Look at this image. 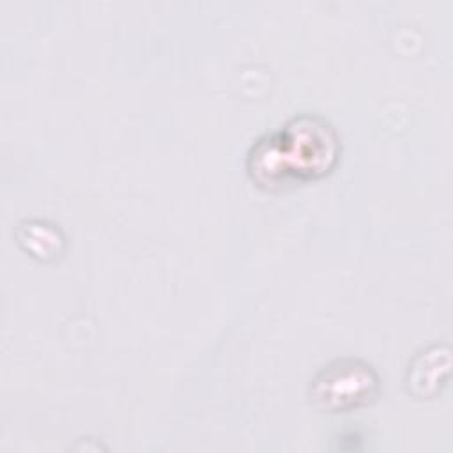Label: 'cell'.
Masks as SVG:
<instances>
[{
  "label": "cell",
  "mask_w": 453,
  "mask_h": 453,
  "mask_svg": "<svg viewBox=\"0 0 453 453\" xmlns=\"http://www.w3.org/2000/svg\"><path fill=\"white\" fill-rule=\"evenodd\" d=\"M340 143L329 122L303 113L274 133H267L250 150L248 172L264 188H281L326 175L336 163Z\"/></svg>",
  "instance_id": "obj_1"
},
{
  "label": "cell",
  "mask_w": 453,
  "mask_h": 453,
  "mask_svg": "<svg viewBox=\"0 0 453 453\" xmlns=\"http://www.w3.org/2000/svg\"><path fill=\"white\" fill-rule=\"evenodd\" d=\"M379 393L375 370L361 359H336L324 366L310 386V400L319 411L347 412L370 403Z\"/></svg>",
  "instance_id": "obj_2"
},
{
  "label": "cell",
  "mask_w": 453,
  "mask_h": 453,
  "mask_svg": "<svg viewBox=\"0 0 453 453\" xmlns=\"http://www.w3.org/2000/svg\"><path fill=\"white\" fill-rule=\"evenodd\" d=\"M449 366V352L448 349L432 347L414 357L412 365H409L407 384L409 389L418 396L434 395L439 386L446 380Z\"/></svg>",
  "instance_id": "obj_3"
},
{
  "label": "cell",
  "mask_w": 453,
  "mask_h": 453,
  "mask_svg": "<svg viewBox=\"0 0 453 453\" xmlns=\"http://www.w3.org/2000/svg\"><path fill=\"white\" fill-rule=\"evenodd\" d=\"M19 242L21 244H25V248H27V251L30 250L32 253H35L37 257L42 253V257L44 255H50L55 248H57V244L60 242V237L57 235V232L53 230V228H46V232H44V235L41 237V235H35V232H34V228L30 226V223H27V226H21V230H19Z\"/></svg>",
  "instance_id": "obj_4"
}]
</instances>
